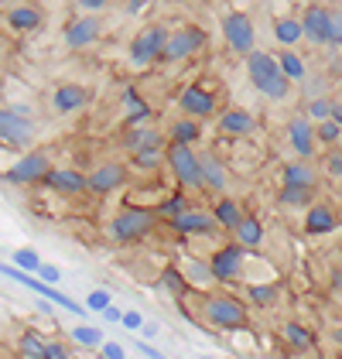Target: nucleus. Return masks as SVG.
Masks as SVG:
<instances>
[{
  "label": "nucleus",
  "instance_id": "nucleus-1",
  "mask_svg": "<svg viewBox=\"0 0 342 359\" xmlns=\"http://www.w3.org/2000/svg\"><path fill=\"white\" fill-rule=\"evenodd\" d=\"M247 72H250V83H254V89L260 96H267V100H287L291 79L281 72L278 55H271V52H254V55L247 58Z\"/></svg>",
  "mask_w": 342,
  "mask_h": 359
},
{
  "label": "nucleus",
  "instance_id": "nucleus-2",
  "mask_svg": "<svg viewBox=\"0 0 342 359\" xmlns=\"http://www.w3.org/2000/svg\"><path fill=\"white\" fill-rule=\"evenodd\" d=\"M202 315H205V322L212 329H219V332H240V329H247V322H250L247 304L240 302V298H233V294H226V291L205 294Z\"/></svg>",
  "mask_w": 342,
  "mask_h": 359
},
{
  "label": "nucleus",
  "instance_id": "nucleus-3",
  "mask_svg": "<svg viewBox=\"0 0 342 359\" xmlns=\"http://www.w3.org/2000/svg\"><path fill=\"white\" fill-rule=\"evenodd\" d=\"M165 161H168L171 175L178 178V185L185 192H205V182H202V161L192 147H182V144H168L165 147Z\"/></svg>",
  "mask_w": 342,
  "mask_h": 359
},
{
  "label": "nucleus",
  "instance_id": "nucleus-4",
  "mask_svg": "<svg viewBox=\"0 0 342 359\" xmlns=\"http://www.w3.org/2000/svg\"><path fill=\"white\" fill-rule=\"evenodd\" d=\"M34 130H38V123L31 120L28 107H0V144L25 151L34 140Z\"/></svg>",
  "mask_w": 342,
  "mask_h": 359
},
{
  "label": "nucleus",
  "instance_id": "nucleus-5",
  "mask_svg": "<svg viewBox=\"0 0 342 359\" xmlns=\"http://www.w3.org/2000/svg\"><path fill=\"white\" fill-rule=\"evenodd\" d=\"M158 226L154 209H123L110 219V240L114 243H137Z\"/></svg>",
  "mask_w": 342,
  "mask_h": 359
},
{
  "label": "nucleus",
  "instance_id": "nucleus-6",
  "mask_svg": "<svg viewBox=\"0 0 342 359\" xmlns=\"http://www.w3.org/2000/svg\"><path fill=\"white\" fill-rule=\"evenodd\" d=\"M168 38H171L168 25H147V28H141L137 34H134L130 48H127V52H130V62H134L137 69L151 65V62H161Z\"/></svg>",
  "mask_w": 342,
  "mask_h": 359
},
{
  "label": "nucleus",
  "instance_id": "nucleus-7",
  "mask_svg": "<svg viewBox=\"0 0 342 359\" xmlns=\"http://www.w3.org/2000/svg\"><path fill=\"white\" fill-rule=\"evenodd\" d=\"M0 274L11 277V280H18V284H21V287H28V291H34L41 302H52V304H58V308H65V311H72V315H83L86 311V304L72 302V298H69V294H62L58 287H48L45 280H38L34 274H25V271H18V267H7L4 260H0Z\"/></svg>",
  "mask_w": 342,
  "mask_h": 359
},
{
  "label": "nucleus",
  "instance_id": "nucleus-8",
  "mask_svg": "<svg viewBox=\"0 0 342 359\" xmlns=\"http://www.w3.org/2000/svg\"><path fill=\"white\" fill-rule=\"evenodd\" d=\"M48 171H52L48 154H45V151H28L21 161H14L0 178H4L7 185H41Z\"/></svg>",
  "mask_w": 342,
  "mask_h": 359
},
{
  "label": "nucleus",
  "instance_id": "nucleus-9",
  "mask_svg": "<svg viewBox=\"0 0 342 359\" xmlns=\"http://www.w3.org/2000/svg\"><path fill=\"white\" fill-rule=\"evenodd\" d=\"M202 48H205V31L199 25H182V28L171 31L161 62H185V58H192Z\"/></svg>",
  "mask_w": 342,
  "mask_h": 359
},
{
  "label": "nucleus",
  "instance_id": "nucleus-10",
  "mask_svg": "<svg viewBox=\"0 0 342 359\" xmlns=\"http://www.w3.org/2000/svg\"><path fill=\"white\" fill-rule=\"evenodd\" d=\"M223 38H226V45L236 55L250 58L256 52V28L247 14H236V11L226 14V18H223Z\"/></svg>",
  "mask_w": 342,
  "mask_h": 359
},
{
  "label": "nucleus",
  "instance_id": "nucleus-11",
  "mask_svg": "<svg viewBox=\"0 0 342 359\" xmlns=\"http://www.w3.org/2000/svg\"><path fill=\"white\" fill-rule=\"evenodd\" d=\"M243 257H247V250L236 247V243H226V247H219L212 253V260H209V271L212 277L219 280V284H229V280H236L240 271H243Z\"/></svg>",
  "mask_w": 342,
  "mask_h": 359
},
{
  "label": "nucleus",
  "instance_id": "nucleus-12",
  "mask_svg": "<svg viewBox=\"0 0 342 359\" xmlns=\"http://www.w3.org/2000/svg\"><path fill=\"white\" fill-rule=\"evenodd\" d=\"M100 34H103V25H100V18H76V21H69L65 31H62V41L72 48V52H83L89 45H96L100 41Z\"/></svg>",
  "mask_w": 342,
  "mask_h": 359
},
{
  "label": "nucleus",
  "instance_id": "nucleus-13",
  "mask_svg": "<svg viewBox=\"0 0 342 359\" xmlns=\"http://www.w3.org/2000/svg\"><path fill=\"white\" fill-rule=\"evenodd\" d=\"M178 107L182 113L189 116V120H209L212 113H216V96L209 93V89H202V86H189V89H182V96H178Z\"/></svg>",
  "mask_w": 342,
  "mask_h": 359
},
{
  "label": "nucleus",
  "instance_id": "nucleus-14",
  "mask_svg": "<svg viewBox=\"0 0 342 359\" xmlns=\"http://www.w3.org/2000/svg\"><path fill=\"white\" fill-rule=\"evenodd\" d=\"M41 189H48V192H55V195H83V192H89V178L79 175V171H72V168H52L45 175Z\"/></svg>",
  "mask_w": 342,
  "mask_h": 359
},
{
  "label": "nucleus",
  "instance_id": "nucleus-15",
  "mask_svg": "<svg viewBox=\"0 0 342 359\" xmlns=\"http://www.w3.org/2000/svg\"><path fill=\"white\" fill-rule=\"evenodd\" d=\"M89 100H93V93L86 89V86L79 83H62L52 93V110L58 113V116H69V113H79L89 107Z\"/></svg>",
  "mask_w": 342,
  "mask_h": 359
},
{
  "label": "nucleus",
  "instance_id": "nucleus-16",
  "mask_svg": "<svg viewBox=\"0 0 342 359\" xmlns=\"http://www.w3.org/2000/svg\"><path fill=\"white\" fill-rule=\"evenodd\" d=\"M123 182H127V168L120 165V161H103V165H96L89 171V192H96V195L116 192Z\"/></svg>",
  "mask_w": 342,
  "mask_h": 359
},
{
  "label": "nucleus",
  "instance_id": "nucleus-17",
  "mask_svg": "<svg viewBox=\"0 0 342 359\" xmlns=\"http://www.w3.org/2000/svg\"><path fill=\"white\" fill-rule=\"evenodd\" d=\"M329 25H332V11L322 7V4H312L305 7L301 14V31L312 45H329Z\"/></svg>",
  "mask_w": 342,
  "mask_h": 359
},
{
  "label": "nucleus",
  "instance_id": "nucleus-18",
  "mask_svg": "<svg viewBox=\"0 0 342 359\" xmlns=\"http://www.w3.org/2000/svg\"><path fill=\"white\" fill-rule=\"evenodd\" d=\"M287 140H291V147H294V154L301 158V161H312L315 154V123L308 116H291V123H287Z\"/></svg>",
  "mask_w": 342,
  "mask_h": 359
},
{
  "label": "nucleus",
  "instance_id": "nucleus-19",
  "mask_svg": "<svg viewBox=\"0 0 342 359\" xmlns=\"http://www.w3.org/2000/svg\"><path fill=\"white\" fill-rule=\"evenodd\" d=\"M130 154H141V151H165L168 144H165V134L161 130H154V127H130L127 134H123V140H120Z\"/></svg>",
  "mask_w": 342,
  "mask_h": 359
},
{
  "label": "nucleus",
  "instance_id": "nucleus-20",
  "mask_svg": "<svg viewBox=\"0 0 342 359\" xmlns=\"http://www.w3.org/2000/svg\"><path fill=\"white\" fill-rule=\"evenodd\" d=\"M7 25H11V31H18V34L38 31L41 25H45V11L34 7V4H18V7L7 11Z\"/></svg>",
  "mask_w": 342,
  "mask_h": 359
},
{
  "label": "nucleus",
  "instance_id": "nucleus-21",
  "mask_svg": "<svg viewBox=\"0 0 342 359\" xmlns=\"http://www.w3.org/2000/svg\"><path fill=\"white\" fill-rule=\"evenodd\" d=\"M254 130H256L254 113H247V110L219 113V134H226V137H250Z\"/></svg>",
  "mask_w": 342,
  "mask_h": 359
},
{
  "label": "nucleus",
  "instance_id": "nucleus-22",
  "mask_svg": "<svg viewBox=\"0 0 342 359\" xmlns=\"http://www.w3.org/2000/svg\"><path fill=\"white\" fill-rule=\"evenodd\" d=\"M171 229L182 233V236H192V233H212V229H216V219H212V212L189 209V212H182L178 219H171Z\"/></svg>",
  "mask_w": 342,
  "mask_h": 359
},
{
  "label": "nucleus",
  "instance_id": "nucleus-23",
  "mask_svg": "<svg viewBox=\"0 0 342 359\" xmlns=\"http://www.w3.org/2000/svg\"><path fill=\"white\" fill-rule=\"evenodd\" d=\"M281 178H285V185H294V189H312V192H315V185H318V171H315L312 161H291V165H285Z\"/></svg>",
  "mask_w": 342,
  "mask_h": 359
},
{
  "label": "nucleus",
  "instance_id": "nucleus-24",
  "mask_svg": "<svg viewBox=\"0 0 342 359\" xmlns=\"http://www.w3.org/2000/svg\"><path fill=\"white\" fill-rule=\"evenodd\" d=\"M202 161V182H205V192H223L226 189V168L216 154H199Z\"/></svg>",
  "mask_w": 342,
  "mask_h": 359
},
{
  "label": "nucleus",
  "instance_id": "nucleus-25",
  "mask_svg": "<svg viewBox=\"0 0 342 359\" xmlns=\"http://www.w3.org/2000/svg\"><path fill=\"white\" fill-rule=\"evenodd\" d=\"M233 243L243 250H256L264 243V222L256 219V216H243V222H240L236 233H233Z\"/></svg>",
  "mask_w": 342,
  "mask_h": 359
},
{
  "label": "nucleus",
  "instance_id": "nucleus-26",
  "mask_svg": "<svg viewBox=\"0 0 342 359\" xmlns=\"http://www.w3.org/2000/svg\"><path fill=\"white\" fill-rule=\"evenodd\" d=\"M336 212L329 209V205H312L308 209V216H305V233H312V236H325V233H332L336 229Z\"/></svg>",
  "mask_w": 342,
  "mask_h": 359
},
{
  "label": "nucleus",
  "instance_id": "nucleus-27",
  "mask_svg": "<svg viewBox=\"0 0 342 359\" xmlns=\"http://www.w3.org/2000/svg\"><path fill=\"white\" fill-rule=\"evenodd\" d=\"M123 107H127V116H123L127 127H144V120L151 116V107L141 100L137 89H123Z\"/></svg>",
  "mask_w": 342,
  "mask_h": 359
},
{
  "label": "nucleus",
  "instance_id": "nucleus-28",
  "mask_svg": "<svg viewBox=\"0 0 342 359\" xmlns=\"http://www.w3.org/2000/svg\"><path fill=\"white\" fill-rule=\"evenodd\" d=\"M243 216H247V212H243L233 198H219V202H216V209H212V219H216V226L233 229V233H236V226L243 222Z\"/></svg>",
  "mask_w": 342,
  "mask_h": 359
},
{
  "label": "nucleus",
  "instance_id": "nucleus-29",
  "mask_svg": "<svg viewBox=\"0 0 342 359\" xmlns=\"http://www.w3.org/2000/svg\"><path fill=\"white\" fill-rule=\"evenodd\" d=\"M199 137H202V123L199 120L182 116V120H175V123H171V144L192 147V144H199Z\"/></svg>",
  "mask_w": 342,
  "mask_h": 359
},
{
  "label": "nucleus",
  "instance_id": "nucleus-30",
  "mask_svg": "<svg viewBox=\"0 0 342 359\" xmlns=\"http://www.w3.org/2000/svg\"><path fill=\"white\" fill-rule=\"evenodd\" d=\"M274 38L285 45V48H291V45H298L301 38H305V31H301V21L298 18H278L274 21Z\"/></svg>",
  "mask_w": 342,
  "mask_h": 359
},
{
  "label": "nucleus",
  "instance_id": "nucleus-31",
  "mask_svg": "<svg viewBox=\"0 0 342 359\" xmlns=\"http://www.w3.org/2000/svg\"><path fill=\"white\" fill-rule=\"evenodd\" d=\"M285 342L294 349V353H308L315 349V335L305 325H298V322H287L285 325Z\"/></svg>",
  "mask_w": 342,
  "mask_h": 359
},
{
  "label": "nucleus",
  "instance_id": "nucleus-32",
  "mask_svg": "<svg viewBox=\"0 0 342 359\" xmlns=\"http://www.w3.org/2000/svg\"><path fill=\"white\" fill-rule=\"evenodd\" d=\"M158 284H161L165 291H171L175 298H182V294L189 291V277H185V271H178V267H165L161 277H158Z\"/></svg>",
  "mask_w": 342,
  "mask_h": 359
},
{
  "label": "nucleus",
  "instance_id": "nucleus-33",
  "mask_svg": "<svg viewBox=\"0 0 342 359\" xmlns=\"http://www.w3.org/2000/svg\"><path fill=\"white\" fill-rule=\"evenodd\" d=\"M312 189H294V185H285L281 192H278V198H281V205H287V209H312Z\"/></svg>",
  "mask_w": 342,
  "mask_h": 359
},
{
  "label": "nucleus",
  "instance_id": "nucleus-34",
  "mask_svg": "<svg viewBox=\"0 0 342 359\" xmlns=\"http://www.w3.org/2000/svg\"><path fill=\"white\" fill-rule=\"evenodd\" d=\"M332 107H336V100H329V96H318V100H308V103H305V116H308V120H312L315 127H318V123L332 120Z\"/></svg>",
  "mask_w": 342,
  "mask_h": 359
},
{
  "label": "nucleus",
  "instance_id": "nucleus-35",
  "mask_svg": "<svg viewBox=\"0 0 342 359\" xmlns=\"http://www.w3.org/2000/svg\"><path fill=\"white\" fill-rule=\"evenodd\" d=\"M278 65H281V72H285L291 83H301V79H305V62H301L298 52H281V55H278Z\"/></svg>",
  "mask_w": 342,
  "mask_h": 359
},
{
  "label": "nucleus",
  "instance_id": "nucleus-36",
  "mask_svg": "<svg viewBox=\"0 0 342 359\" xmlns=\"http://www.w3.org/2000/svg\"><path fill=\"white\" fill-rule=\"evenodd\" d=\"M14 267H18V271H25V274H31V271L38 274V271H41L45 264H41V257H38L34 250L21 247V250H14Z\"/></svg>",
  "mask_w": 342,
  "mask_h": 359
},
{
  "label": "nucleus",
  "instance_id": "nucleus-37",
  "mask_svg": "<svg viewBox=\"0 0 342 359\" xmlns=\"http://www.w3.org/2000/svg\"><path fill=\"white\" fill-rule=\"evenodd\" d=\"M72 339L83 342V346H93V349H103V346H107L103 332L93 329V325H76V329H72Z\"/></svg>",
  "mask_w": 342,
  "mask_h": 359
},
{
  "label": "nucleus",
  "instance_id": "nucleus-38",
  "mask_svg": "<svg viewBox=\"0 0 342 359\" xmlns=\"http://www.w3.org/2000/svg\"><path fill=\"white\" fill-rule=\"evenodd\" d=\"M278 294H281V287H278V284H254V287H250V302L260 304V308L274 304Z\"/></svg>",
  "mask_w": 342,
  "mask_h": 359
},
{
  "label": "nucleus",
  "instance_id": "nucleus-39",
  "mask_svg": "<svg viewBox=\"0 0 342 359\" xmlns=\"http://www.w3.org/2000/svg\"><path fill=\"white\" fill-rule=\"evenodd\" d=\"M45 349H48V342H41L34 332H25V335H21V353L28 359H45Z\"/></svg>",
  "mask_w": 342,
  "mask_h": 359
},
{
  "label": "nucleus",
  "instance_id": "nucleus-40",
  "mask_svg": "<svg viewBox=\"0 0 342 359\" xmlns=\"http://www.w3.org/2000/svg\"><path fill=\"white\" fill-rule=\"evenodd\" d=\"M182 212H189V202H185V195H171L168 202H161V209H158V216H168V219H178Z\"/></svg>",
  "mask_w": 342,
  "mask_h": 359
},
{
  "label": "nucleus",
  "instance_id": "nucleus-41",
  "mask_svg": "<svg viewBox=\"0 0 342 359\" xmlns=\"http://www.w3.org/2000/svg\"><path fill=\"white\" fill-rule=\"evenodd\" d=\"M114 304V294L110 291H103V287H96V291H89V298H86V311H107Z\"/></svg>",
  "mask_w": 342,
  "mask_h": 359
},
{
  "label": "nucleus",
  "instance_id": "nucleus-42",
  "mask_svg": "<svg viewBox=\"0 0 342 359\" xmlns=\"http://www.w3.org/2000/svg\"><path fill=\"white\" fill-rule=\"evenodd\" d=\"M315 137L322 140V144H336V140L342 137V127L336 123V120H325V123L315 127Z\"/></svg>",
  "mask_w": 342,
  "mask_h": 359
},
{
  "label": "nucleus",
  "instance_id": "nucleus-43",
  "mask_svg": "<svg viewBox=\"0 0 342 359\" xmlns=\"http://www.w3.org/2000/svg\"><path fill=\"white\" fill-rule=\"evenodd\" d=\"M185 277H189L192 284H209V280H216L212 271H209V264H202V260H192L189 271H185Z\"/></svg>",
  "mask_w": 342,
  "mask_h": 359
},
{
  "label": "nucleus",
  "instance_id": "nucleus-44",
  "mask_svg": "<svg viewBox=\"0 0 342 359\" xmlns=\"http://www.w3.org/2000/svg\"><path fill=\"white\" fill-rule=\"evenodd\" d=\"M161 158H165V151H141V154H134V168L154 171V168L161 165Z\"/></svg>",
  "mask_w": 342,
  "mask_h": 359
},
{
  "label": "nucleus",
  "instance_id": "nucleus-45",
  "mask_svg": "<svg viewBox=\"0 0 342 359\" xmlns=\"http://www.w3.org/2000/svg\"><path fill=\"white\" fill-rule=\"evenodd\" d=\"M38 280H45V284H48V287H55L58 280H62V271H58L55 264H45V267H41V271H38Z\"/></svg>",
  "mask_w": 342,
  "mask_h": 359
},
{
  "label": "nucleus",
  "instance_id": "nucleus-46",
  "mask_svg": "<svg viewBox=\"0 0 342 359\" xmlns=\"http://www.w3.org/2000/svg\"><path fill=\"white\" fill-rule=\"evenodd\" d=\"M329 45H342V11H332V25H329Z\"/></svg>",
  "mask_w": 342,
  "mask_h": 359
},
{
  "label": "nucleus",
  "instance_id": "nucleus-47",
  "mask_svg": "<svg viewBox=\"0 0 342 359\" xmlns=\"http://www.w3.org/2000/svg\"><path fill=\"white\" fill-rule=\"evenodd\" d=\"M76 11H83L86 18H93V14L107 11V0H79V4H76Z\"/></svg>",
  "mask_w": 342,
  "mask_h": 359
},
{
  "label": "nucleus",
  "instance_id": "nucleus-48",
  "mask_svg": "<svg viewBox=\"0 0 342 359\" xmlns=\"http://www.w3.org/2000/svg\"><path fill=\"white\" fill-rule=\"evenodd\" d=\"M123 329L141 332L144 329V315H141V311H134V308H130V311H123Z\"/></svg>",
  "mask_w": 342,
  "mask_h": 359
},
{
  "label": "nucleus",
  "instance_id": "nucleus-49",
  "mask_svg": "<svg viewBox=\"0 0 342 359\" xmlns=\"http://www.w3.org/2000/svg\"><path fill=\"white\" fill-rule=\"evenodd\" d=\"M100 353H103V359H127V353H123V346H120V342H107Z\"/></svg>",
  "mask_w": 342,
  "mask_h": 359
},
{
  "label": "nucleus",
  "instance_id": "nucleus-50",
  "mask_svg": "<svg viewBox=\"0 0 342 359\" xmlns=\"http://www.w3.org/2000/svg\"><path fill=\"white\" fill-rule=\"evenodd\" d=\"M325 168H329V175L342 178V154H339V151H332V154L325 158Z\"/></svg>",
  "mask_w": 342,
  "mask_h": 359
},
{
  "label": "nucleus",
  "instance_id": "nucleus-51",
  "mask_svg": "<svg viewBox=\"0 0 342 359\" xmlns=\"http://www.w3.org/2000/svg\"><path fill=\"white\" fill-rule=\"evenodd\" d=\"M45 359H72V356H69V349H65L62 342H48V349H45Z\"/></svg>",
  "mask_w": 342,
  "mask_h": 359
},
{
  "label": "nucleus",
  "instance_id": "nucleus-52",
  "mask_svg": "<svg viewBox=\"0 0 342 359\" xmlns=\"http://www.w3.org/2000/svg\"><path fill=\"white\" fill-rule=\"evenodd\" d=\"M137 353H144V356L147 359H168V356H161V353H158V349H154V346H147V342H137Z\"/></svg>",
  "mask_w": 342,
  "mask_h": 359
},
{
  "label": "nucleus",
  "instance_id": "nucleus-53",
  "mask_svg": "<svg viewBox=\"0 0 342 359\" xmlns=\"http://www.w3.org/2000/svg\"><path fill=\"white\" fill-rule=\"evenodd\" d=\"M103 318H107V322H120V325H123V311H120L116 304H110V308L103 311Z\"/></svg>",
  "mask_w": 342,
  "mask_h": 359
},
{
  "label": "nucleus",
  "instance_id": "nucleus-54",
  "mask_svg": "<svg viewBox=\"0 0 342 359\" xmlns=\"http://www.w3.org/2000/svg\"><path fill=\"white\" fill-rule=\"evenodd\" d=\"M332 120L342 127V103H336V107H332Z\"/></svg>",
  "mask_w": 342,
  "mask_h": 359
},
{
  "label": "nucleus",
  "instance_id": "nucleus-55",
  "mask_svg": "<svg viewBox=\"0 0 342 359\" xmlns=\"http://www.w3.org/2000/svg\"><path fill=\"white\" fill-rule=\"evenodd\" d=\"M144 335H158V325H154V322H144Z\"/></svg>",
  "mask_w": 342,
  "mask_h": 359
},
{
  "label": "nucleus",
  "instance_id": "nucleus-56",
  "mask_svg": "<svg viewBox=\"0 0 342 359\" xmlns=\"http://www.w3.org/2000/svg\"><path fill=\"white\" fill-rule=\"evenodd\" d=\"M144 7H147V4H127V14H141Z\"/></svg>",
  "mask_w": 342,
  "mask_h": 359
},
{
  "label": "nucleus",
  "instance_id": "nucleus-57",
  "mask_svg": "<svg viewBox=\"0 0 342 359\" xmlns=\"http://www.w3.org/2000/svg\"><path fill=\"white\" fill-rule=\"evenodd\" d=\"M336 342H339V346H342V329H339V332H336Z\"/></svg>",
  "mask_w": 342,
  "mask_h": 359
},
{
  "label": "nucleus",
  "instance_id": "nucleus-58",
  "mask_svg": "<svg viewBox=\"0 0 342 359\" xmlns=\"http://www.w3.org/2000/svg\"><path fill=\"white\" fill-rule=\"evenodd\" d=\"M0 93H4V69H0Z\"/></svg>",
  "mask_w": 342,
  "mask_h": 359
},
{
  "label": "nucleus",
  "instance_id": "nucleus-59",
  "mask_svg": "<svg viewBox=\"0 0 342 359\" xmlns=\"http://www.w3.org/2000/svg\"><path fill=\"white\" fill-rule=\"evenodd\" d=\"M0 55H4V38H0Z\"/></svg>",
  "mask_w": 342,
  "mask_h": 359
},
{
  "label": "nucleus",
  "instance_id": "nucleus-60",
  "mask_svg": "<svg viewBox=\"0 0 342 359\" xmlns=\"http://www.w3.org/2000/svg\"><path fill=\"white\" fill-rule=\"evenodd\" d=\"M0 14H4V4H0Z\"/></svg>",
  "mask_w": 342,
  "mask_h": 359
}]
</instances>
